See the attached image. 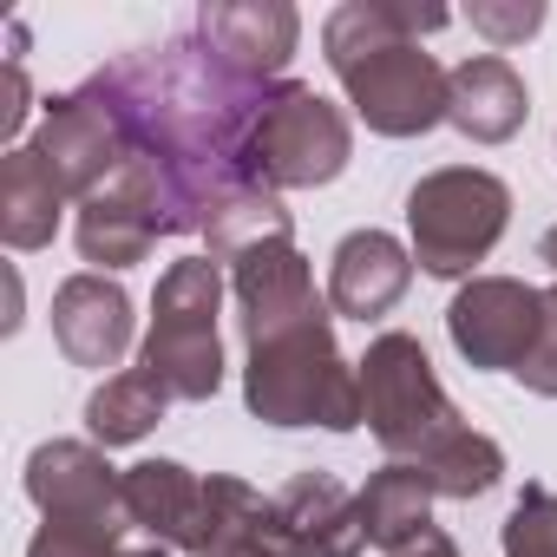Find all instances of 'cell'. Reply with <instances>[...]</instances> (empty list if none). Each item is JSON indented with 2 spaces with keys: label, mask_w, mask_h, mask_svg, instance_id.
I'll return each mask as SVG.
<instances>
[{
  "label": "cell",
  "mask_w": 557,
  "mask_h": 557,
  "mask_svg": "<svg viewBox=\"0 0 557 557\" xmlns=\"http://www.w3.org/2000/svg\"><path fill=\"white\" fill-rule=\"evenodd\" d=\"M472 34H485L492 47H518V40H531L537 27H544V8L537 0H518V8H492V0H472Z\"/></svg>",
  "instance_id": "484cf974"
},
{
  "label": "cell",
  "mask_w": 557,
  "mask_h": 557,
  "mask_svg": "<svg viewBox=\"0 0 557 557\" xmlns=\"http://www.w3.org/2000/svg\"><path fill=\"white\" fill-rule=\"evenodd\" d=\"M361 420L381 440V453L400 459V466H426L446 440L466 433V420L453 413L426 348L413 335H400V329L381 335L368 348V361H361Z\"/></svg>",
  "instance_id": "5b68a950"
},
{
  "label": "cell",
  "mask_w": 557,
  "mask_h": 557,
  "mask_svg": "<svg viewBox=\"0 0 557 557\" xmlns=\"http://www.w3.org/2000/svg\"><path fill=\"white\" fill-rule=\"evenodd\" d=\"M86 92L112 112L132 164L151 177L164 236L203 230L210 210L243 190V145L269 86L243 79L197 27L164 47L119 53L86 79Z\"/></svg>",
  "instance_id": "6da1fadb"
},
{
  "label": "cell",
  "mask_w": 557,
  "mask_h": 557,
  "mask_svg": "<svg viewBox=\"0 0 557 557\" xmlns=\"http://www.w3.org/2000/svg\"><path fill=\"white\" fill-rule=\"evenodd\" d=\"M249 413L269 426H361V368L335 355V315L315 309L289 329L249 342Z\"/></svg>",
  "instance_id": "3957f363"
},
{
  "label": "cell",
  "mask_w": 557,
  "mask_h": 557,
  "mask_svg": "<svg viewBox=\"0 0 557 557\" xmlns=\"http://www.w3.org/2000/svg\"><path fill=\"white\" fill-rule=\"evenodd\" d=\"M368 524L361 498L335 472H296L262 511V550L256 557H361Z\"/></svg>",
  "instance_id": "ba28073f"
},
{
  "label": "cell",
  "mask_w": 557,
  "mask_h": 557,
  "mask_svg": "<svg viewBox=\"0 0 557 557\" xmlns=\"http://www.w3.org/2000/svg\"><path fill=\"white\" fill-rule=\"evenodd\" d=\"M203 236H210V262H243L262 243H289V210H283V197H275V190L243 184V190H230L210 210Z\"/></svg>",
  "instance_id": "44dd1931"
},
{
  "label": "cell",
  "mask_w": 557,
  "mask_h": 557,
  "mask_svg": "<svg viewBox=\"0 0 557 557\" xmlns=\"http://www.w3.org/2000/svg\"><path fill=\"white\" fill-rule=\"evenodd\" d=\"M361 524H368V544H387V550H400L420 531H433V485H426V472L387 459L361 485Z\"/></svg>",
  "instance_id": "ffe728a7"
},
{
  "label": "cell",
  "mask_w": 557,
  "mask_h": 557,
  "mask_svg": "<svg viewBox=\"0 0 557 557\" xmlns=\"http://www.w3.org/2000/svg\"><path fill=\"white\" fill-rule=\"evenodd\" d=\"M60 177L40 164L34 145H14L8 164H0V236H8V249H47L53 230H60Z\"/></svg>",
  "instance_id": "d6986e66"
},
{
  "label": "cell",
  "mask_w": 557,
  "mask_h": 557,
  "mask_svg": "<svg viewBox=\"0 0 557 557\" xmlns=\"http://www.w3.org/2000/svg\"><path fill=\"white\" fill-rule=\"evenodd\" d=\"M355 151V132L342 119V106H329L315 86L302 79H283L269 86L256 125H249V145H243V184H262V190H309V184H329L342 177Z\"/></svg>",
  "instance_id": "8992f818"
},
{
  "label": "cell",
  "mask_w": 557,
  "mask_h": 557,
  "mask_svg": "<svg viewBox=\"0 0 557 557\" xmlns=\"http://www.w3.org/2000/svg\"><path fill=\"white\" fill-rule=\"evenodd\" d=\"M197 34L256 86H283V66L302 40V14L283 8V0H223V8H203L197 14Z\"/></svg>",
  "instance_id": "5bb4252c"
},
{
  "label": "cell",
  "mask_w": 557,
  "mask_h": 557,
  "mask_svg": "<svg viewBox=\"0 0 557 557\" xmlns=\"http://www.w3.org/2000/svg\"><path fill=\"white\" fill-rule=\"evenodd\" d=\"M53 342L73 368H119L132 348V296L99 269L66 275L53 289Z\"/></svg>",
  "instance_id": "4fadbf2b"
},
{
  "label": "cell",
  "mask_w": 557,
  "mask_h": 557,
  "mask_svg": "<svg viewBox=\"0 0 557 557\" xmlns=\"http://www.w3.org/2000/svg\"><path fill=\"white\" fill-rule=\"evenodd\" d=\"M413 283V256L387 236V230H355L335 243V269H329V309L348 322H381Z\"/></svg>",
  "instance_id": "2e32d148"
},
{
  "label": "cell",
  "mask_w": 557,
  "mask_h": 557,
  "mask_svg": "<svg viewBox=\"0 0 557 557\" xmlns=\"http://www.w3.org/2000/svg\"><path fill=\"white\" fill-rule=\"evenodd\" d=\"M125 511L138 531H151L158 544H184L197 537V518H203V479L177 459H145L125 472Z\"/></svg>",
  "instance_id": "ac0fdd59"
},
{
  "label": "cell",
  "mask_w": 557,
  "mask_h": 557,
  "mask_svg": "<svg viewBox=\"0 0 557 557\" xmlns=\"http://www.w3.org/2000/svg\"><path fill=\"white\" fill-rule=\"evenodd\" d=\"M446 329H453V348L472 368L518 374L537 348V329H544V289H524L511 275H479V283H466L453 296Z\"/></svg>",
  "instance_id": "9c48e42d"
},
{
  "label": "cell",
  "mask_w": 557,
  "mask_h": 557,
  "mask_svg": "<svg viewBox=\"0 0 557 557\" xmlns=\"http://www.w3.org/2000/svg\"><path fill=\"white\" fill-rule=\"evenodd\" d=\"M537 256H544V262H550V269H557V223H550V230H544V243H537Z\"/></svg>",
  "instance_id": "f546056e"
},
{
  "label": "cell",
  "mask_w": 557,
  "mask_h": 557,
  "mask_svg": "<svg viewBox=\"0 0 557 557\" xmlns=\"http://www.w3.org/2000/svg\"><path fill=\"white\" fill-rule=\"evenodd\" d=\"M446 21H453L446 8H407V0H348L329 14L322 47L368 132L420 138L446 119L453 73H440V60L420 47V34H440Z\"/></svg>",
  "instance_id": "7a4b0ae2"
},
{
  "label": "cell",
  "mask_w": 557,
  "mask_h": 557,
  "mask_svg": "<svg viewBox=\"0 0 557 557\" xmlns=\"http://www.w3.org/2000/svg\"><path fill=\"white\" fill-rule=\"evenodd\" d=\"M125 524H86V518H47L27 544V557H125Z\"/></svg>",
  "instance_id": "d4e9b609"
},
{
  "label": "cell",
  "mask_w": 557,
  "mask_h": 557,
  "mask_svg": "<svg viewBox=\"0 0 557 557\" xmlns=\"http://www.w3.org/2000/svg\"><path fill=\"white\" fill-rule=\"evenodd\" d=\"M518 381L544 400H557V289H544V329H537V348L531 361L518 368Z\"/></svg>",
  "instance_id": "4316f807"
},
{
  "label": "cell",
  "mask_w": 557,
  "mask_h": 557,
  "mask_svg": "<svg viewBox=\"0 0 557 557\" xmlns=\"http://www.w3.org/2000/svg\"><path fill=\"white\" fill-rule=\"evenodd\" d=\"M158 236H164V210H158V190L138 164H125L106 190H92L79 203V256L99 262V269L145 262Z\"/></svg>",
  "instance_id": "7c38bea8"
},
{
  "label": "cell",
  "mask_w": 557,
  "mask_h": 557,
  "mask_svg": "<svg viewBox=\"0 0 557 557\" xmlns=\"http://www.w3.org/2000/svg\"><path fill=\"white\" fill-rule=\"evenodd\" d=\"M524 112H531V99H524V79L511 73V60L472 53L466 66H453V79H446V119L472 145H505L524 125Z\"/></svg>",
  "instance_id": "e0dca14e"
},
{
  "label": "cell",
  "mask_w": 557,
  "mask_h": 557,
  "mask_svg": "<svg viewBox=\"0 0 557 557\" xmlns=\"http://www.w3.org/2000/svg\"><path fill=\"white\" fill-rule=\"evenodd\" d=\"M505 216H511V190L492 171H472V164L426 171L407 190L413 262L426 275H466L472 262L492 256V243L505 236Z\"/></svg>",
  "instance_id": "52a82bcc"
},
{
  "label": "cell",
  "mask_w": 557,
  "mask_h": 557,
  "mask_svg": "<svg viewBox=\"0 0 557 557\" xmlns=\"http://www.w3.org/2000/svg\"><path fill=\"white\" fill-rule=\"evenodd\" d=\"M387 557H459V544H453V537L433 524V531H420L413 544H400V550H387Z\"/></svg>",
  "instance_id": "f1b7e54d"
},
{
  "label": "cell",
  "mask_w": 557,
  "mask_h": 557,
  "mask_svg": "<svg viewBox=\"0 0 557 557\" xmlns=\"http://www.w3.org/2000/svg\"><path fill=\"white\" fill-rule=\"evenodd\" d=\"M34 151H40V164L60 177V190L66 197H92V190H106L125 164H132V151H125V138H119V125H112V112L79 86V92H60V99H47V112H40V132H34Z\"/></svg>",
  "instance_id": "30bf717a"
},
{
  "label": "cell",
  "mask_w": 557,
  "mask_h": 557,
  "mask_svg": "<svg viewBox=\"0 0 557 557\" xmlns=\"http://www.w3.org/2000/svg\"><path fill=\"white\" fill-rule=\"evenodd\" d=\"M164 407H171V394H164L145 368H125V374H112V381L86 400V433H92L99 446H132V440H145V433L164 420Z\"/></svg>",
  "instance_id": "7402d4cb"
},
{
  "label": "cell",
  "mask_w": 557,
  "mask_h": 557,
  "mask_svg": "<svg viewBox=\"0 0 557 557\" xmlns=\"http://www.w3.org/2000/svg\"><path fill=\"white\" fill-rule=\"evenodd\" d=\"M27 498L40 518H86V524H132L125 511V472L106 466L86 440H47L27 459Z\"/></svg>",
  "instance_id": "8fae6325"
},
{
  "label": "cell",
  "mask_w": 557,
  "mask_h": 557,
  "mask_svg": "<svg viewBox=\"0 0 557 557\" xmlns=\"http://www.w3.org/2000/svg\"><path fill=\"white\" fill-rule=\"evenodd\" d=\"M216 309H223V269L210 256H177L158 275L151 296V335L138 368L171 394V400H210L223 387V342H216Z\"/></svg>",
  "instance_id": "277c9868"
},
{
  "label": "cell",
  "mask_w": 557,
  "mask_h": 557,
  "mask_svg": "<svg viewBox=\"0 0 557 557\" xmlns=\"http://www.w3.org/2000/svg\"><path fill=\"white\" fill-rule=\"evenodd\" d=\"M230 289H236V309H243V335L249 342H262V335H275V329H289V322H302V315L322 309L315 275L296 256V243H262L243 262H230Z\"/></svg>",
  "instance_id": "9a60e30c"
},
{
  "label": "cell",
  "mask_w": 557,
  "mask_h": 557,
  "mask_svg": "<svg viewBox=\"0 0 557 557\" xmlns=\"http://www.w3.org/2000/svg\"><path fill=\"white\" fill-rule=\"evenodd\" d=\"M125 557H171L164 544H145V550H125Z\"/></svg>",
  "instance_id": "4dcf8cb0"
},
{
  "label": "cell",
  "mask_w": 557,
  "mask_h": 557,
  "mask_svg": "<svg viewBox=\"0 0 557 557\" xmlns=\"http://www.w3.org/2000/svg\"><path fill=\"white\" fill-rule=\"evenodd\" d=\"M426 485H433V498H479V492H492L498 479H505V453H498V440H485V433H459V440H446L426 466Z\"/></svg>",
  "instance_id": "603a6c76"
},
{
  "label": "cell",
  "mask_w": 557,
  "mask_h": 557,
  "mask_svg": "<svg viewBox=\"0 0 557 557\" xmlns=\"http://www.w3.org/2000/svg\"><path fill=\"white\" fill-rule=\"evenodd\" d=\"M27 119V66H21V27H14V53H8V106H0V138H14Z\"/></svg>",
  "instance_id": "83f0119b"
},
{
  "label": "cell",
  "mask_w": 557,
  "mask_h": 557,
  "mask_svg": "<svg viewBox=\"0 0 557 557\" xmlns=\"http://www.w3.org/2000/svg\"><path fill=\"white\" fill-rule=\"evenodd\" d=\"M505 557H557V492L524 485L505 518Z\"/></svg>",
  "instance_id": "cb8c5ba5"
}]
</instances>
